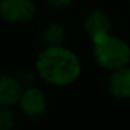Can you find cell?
Returning <instances> with one entry per match:
<instances>
[{"label":"cell","mask_w":130,"mask_h":130,"mask_svg":"<svg viewBox=\"0 0 130 130\" xmlns=\"http://www.w3.org/2000/svg\"><path fill=\"white\" fill-rule=\"evenodd\" d=\"M17 105L25 116L35 119L45 115L46 109H48V98L41 88L32 85V87L23 90V94H21Z\"/></svg>","instance_id":"obj_4"},{"label":"cell","mask_w":130,"mask_h":130,"mask_svg":"<svg viewBox=\"0 0 130 130\" xmlns=\"http://www.w3.org/2000/svg\"><path fill=\"white\" fill-rule=\"evenodd\" d=\"M23 85L20 84L17 77L10 74H0V106H14L18 104Z\"/></svg>","instance_id":"obj_7"},{"label":"cell","mask_w":130,"mask_h":130,"mask_svg":"<svg viewBox=\"0 0 130 130\" xmlns=\"http://www.w3.org/2000/svg\"><path fill=\"white\" fill-rule=\"evenodd\" d=\"M37 73L32 70H24L18 74V81L20 84L23 85V88H28V87H32L35 84V80H37Z\"/></svg>","instance_id":"obj_10"},{"label":"cell","mask_w":130,"mask_h":130,"mask_svg":"<svg viewBox=\"0 0 130 130\" xmlns=\"http://www.w3.org/2000/svg\"><path fill=\"white\" fill-rule=\"evenodd\" d=\"M37 76L52 87H69L83 73L81 59L67 46H43L35 60Z\"/></svg>","instance_id":"obj_1"},{"label":"cell","mask_w":130,"mask_h":130,"mask_svg":"<svg viewBox=\"0 0 130 130\" xmlns=\"http://www.w3.org/2000/svg\"><path fill=\"white\" fill-rule=\"evenodd\" d=\"M129 7H130V0H129Z\"/></svg>","instance_id":"obj_12"},{"label":"cell","mask_w":130,"mask_h":130,"mask_svg":"<svg viewBox=\"0 0 130 130\" xmlns=\"http://www.w3.org/2000/svg\"><path fill=\"white\" fill-rule=\"evenodd\" d=\"M108 91L116 99H130V64L110 73Z\"/></svg>","instance_id":"obj_6"},{"label":"cell","mask_w":130,"mask_h":130,"mask_svg":"<svg viewBox=\"0 0 130 130\" xmlns=\"http://www.w3.org/2000/svg\"><path fill=\"white\" fill-rule=\"evenodd\" d=\"M84 32L90 37V39H94L96 37H101L104 34L110 32V17L105 10L94 9L85 15L83 21Z\"/></svg>","instance_id":"obj_5"},{"label":"cell","mask_w":130,"mask_h":130,"mask_svg":"<svg viewBox=\"0 0 130 130\" xmlns=\"http://www.w3.org/2000/svg\"><path fill=\"white\" fill-rule=\"evenodd\" d=\"M74 0H46V3L53 9H66L69 7Z\"/></svg>","instance_id":"obj_11"},{"label":"cell","mask_w":130,"mask_h":130,"mask_svg":"<svg viewBox=\"0 0 130 130\" xmlns=\"http://www.w3.org/2000/svg\"><path fill=\"white\" fill-rule=\"evenodd\" d=\"M15 116L9 106H0V130H13Z\"/></svg>","instance_id":"obj_9"},{"label":"cell","mask_w":130,"mask_h":130,"mask_svg":"<svg viewBox=\"0 0 130 130\" xmlns=\"http://www.w3.org/2000/svg\"><path fill=\"white\" fill-rule=\"evenodd\" d=\"M41 41L43 46H62L66 42V29L57 21H49L41 29Z\"/></svg>","instance_id":"obj_8"},{"label":"cell","mask_w":130,"mask_h":130,"mask_svg":"<svg viewBox=\"0 0 130 130\" xmlns=\"http://www.w3.org/2000/svg\"><path fill=\"white\" fill-rule=\"evenodd\" d=\"M91 42L94 60L101 69L112 73L130 64V45L123 38L108 32Z\"/></svg>","instance_id":"obj_2"},{"label":"cell","mask_w":130,"mask_h":130,"mask_svg":"<svg viewBox=\"0 0 130 130\" xmlns=\"http://www.w3.org/2000/svg\"><path fill=\"white\" fill-rule=\"evenodd\" d=\"M37 15L34 0H0V17L13 25H24Z\"/></svg>","instance_id":"obj_3"}]
</instances>
